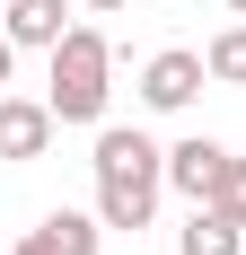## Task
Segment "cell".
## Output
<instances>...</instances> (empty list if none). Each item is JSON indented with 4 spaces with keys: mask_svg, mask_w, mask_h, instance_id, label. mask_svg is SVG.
<instances>
[{
    "mask_svg": "<svg viewBox=\"0 0 246 255\" xmlns=\"http://www.w3.org/2000/svg\"><path fill=\"white\" fill-rule=\"evenodd\" d=\"M229 9H238V18H246V0H229Z\"/></svg>",
    "mask_w": 246,
    "mask_h": 255,
    "instance_id": "obj_13",
    "label": "cell"
},
{
    "mask_svg": "<svg viewBox=\"0 0 246 255\" xmlns=\"http://www.w3.org/2000/svg\"><path fill=\"white\" fill-rule=\"evenodd\" d=\"M9 71H18V44L0 35V97H9Z\"/></svg>",
    "mask_w": 246,
    "mask_h": 255,
    "instance_id": "obj_11",
    "label": "cell"
},
{
    "mask_svg": "<svg viewBox=\"0 0 246 255\" xmlns=\"http://www.w3.org/2000/svg\"><path fill=\"white\" fill-rule=\"evenodd\" d=\"M106 79H115V44H106L97 26H71V35L53 44V79H44V106L62 115V124H97V115H106V97H115Z\"/></svg>",
    "mask_w": 246,
    "mask_h": 255,
    "instance_id": "obj_2",
    "label": "cell"
},
{
    "mask_svg": "<svg viewBox=\"0 0 246 255\" xmlns=\"http://www.w3.org/2000/svg\"><path fill=\"white\" fill-rule=\"evenodd\" d=\"M0 35H9L18 53H53L62 35H71V9H62V0H9Z\"/></svg>",
    "mask_w": 246,
    "mask_h": 255,
    "instance_id": "obj_6",
    "label": "cell"
},
{
    "mask_svg": "<svg viewBox=\"0 0 246 255\" xmlns=\"http://www.w3.org/2000/svg\"><path fill=\"white\" fill-rule=\"evenodd\" d=\"M220 167H229V150H220V141H202V132L167 150V185L185 194V203H211V185H220Z\"/></svg>",
    "mask_w": 246,
    "mask_h": 255,
    "instance_id": "obj_7",
    "label": "cell"
},
{
    "mask_svg": "<svg viewBox=\"0 0 246 255\" xmlns=\"http://www.w3.org/2000/svg\"><path fill=\"white\" fill-rule=\"evenodd\" d=\"M97 220L106 229H149V211H158V185H167V150L149 141V132H97Z\"/></svg>",
    "mask_w": 246,
    "mask_h": 255,
    "instance_id": "obj_1",
    "label": "cell"
},
{
    "mask_svg": "<svg viewBox=\"0 0 246 255\" xmlns=\"http://www.w3.org/2000/svg\"><path fill=\"white\" fill-rule=\"evenodd\" d=\"M202 62H211V79H220V88H246V18H238V26H220Z\"/></svg>",
    "mask_w": 246,
    "mask_h": 255,
    "instance_id": "obj_9",
    "label": "cell"
},
{
    "mask_svg": "<svg viewBox=\"0 0 246 255\" xmlns=\"http://www.w3.org/2000/svg\"><path fill=\"white\" fill-rule=\"evenodd\" d=\"M202 79H211V62H202V53H185V44H167V53H149V62H141V106L185 115V106L202 97Z\"/></svg>",
    "mask_w": 246,
    "mask_h": 255,
    "instance_id": "obj_3",
    "label": "cell"
},
{
    "mask_svg": "<svg viewBox=\"0 0 246 255\" xmlns=\"http://www.w3.org/2000/svg\"><path fill=\"white\" fill-rule=\"evenodd\" d=\"M97 247H106L97 211H44V220L18 238V255H97Z\"/></svg>",
    "mask_w": 246,
    "mask_h": 255,
    "instance_id": "obj_5",
    "label": "cell"
},
{
    "mask_svg": "<svg viewBox=\"0 0 246 255\" xmlns=\"http://www.w3.org/2000/svg\"><path fill=\"white\" fill-rule=\"evenodd\" d=\"M0 9H9V0H0Z\"/></svg>",
    "mask_w": 246,
    "mask_h": 255,
    "instance_id": "obj_14",
    "label": "cell"
},
{
    "mask_svg": "<svg viewBox=\"0 0 246 255\" xmlns=\"http://www.w3.org/2000/svg\"><path fill=\"white\" fill-rule=\"evenodd\" d=\"M211 211H229V220L246 229V158H229V167H220V185H211Z\"/></svg>",
    "mask_w": 246,
    "mask_h": 255,
    "instance_id": "obj_10",
    "label": "cell"
},
{
    "mask_svg": "<svg viewBox=\"0 0 246 255\" xmlns=\"http://www.w3.org/2000/svg\"><path fill=\"white\" fill-rule=\"evenodd\" d=\"M53 132H62V115H53L44 97H0V158H9V167L44 158V150H53Z\"/></svg>",
    "mask_w": 246,
    "mask_h": 255,
    "instance_id": "obj_4",
    "label": "cell"
},
{
    "mask_svg": "<svg viewBox=\"0 0 246 255\" xmlns=\"http://www.w3.org/2000/svg\"><path fill=\"white\" fill-rule=\"evenodd\" d=\"M238 220L229 211H211V203H194V220H185V238H176V255H238Z\"/></svg>",
    "mask_w": 246,
    "mask_h": 255,
    "instance_id": "obj_8",
    "label": "cell"
},
{
    "mask_svg": "<svg viewBox=\"0 0 246 255\" xmlns=\"http://www.w3.org/2000/svg\"><path fill=\"white\" fill-rule=\"evenodd\" d=\"M79 9H97V18H115V9H132V0H79Z\"/></svg>",
    "mask_w": 246,
    "mask_h": 255,
    "instance_id": "obj_12",
    "label": "cell"
}]
</instances>
